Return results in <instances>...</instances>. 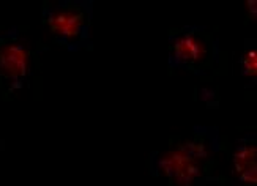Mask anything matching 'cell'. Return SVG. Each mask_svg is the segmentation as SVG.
<instances>
[{
  "mask_svg": "<svg viewBox=\"0 0 257 186\" xmlns=\"http://www.w3.org/2000/svg\"><path fill=\"white\" fill-rule=\"evenodd\" d=\"M219 150L216 128L196 126L185 139L175 140L163 153H153V175L166 177L178 186H194L208 177Z\"/></svg>",
  "mask_w": 257,
  "mask_h": 186,
  "instance_id": "1",
  "label": "cell"
},
{
  "mask_svg": "<svg viewBox=\"0 0 257 186\" xmlns=\"http://www.w3.org/2000/svg\"><path fill=\"white\" fill-rule=\"evenodd\" d=\"M92 18L90 0H62L43 7V21L52 37L71 51L92 45Z\"/></svg>",
  "mask_w": 257,
  "mask_h": 186,
  "instance_id": "2",
  "label": "cell"
},
{
  "mask_svg": "<svg viewBox=\"0 0 257 186\" xmlns=\"http://www.w3.org/2000/svg\"><path fill=\"white\" fill-rule=\"evenodd\" d=\"M219 57V43L213 32L202 26H185L169 35V65L174 68L205 73Z\"/></svg>",
  "mask_w": 257,
  "mask_h": 186,
  "instance_id": "3",
  "label": "cell"
},
{
  "mask_svg": "<svg viewBox=\"0 0 257 186\" xmlns=\"http://www.w3.org/2000/svg\"><path fill=\"white\" fill-rule=\"evenodd\" d=\"M29 48L18 27L0 34V89L15 93L24 87L29 76Z\"/></svg>",
  "mask_w": 257,
  "mask_h": 186,
  "instance_id": "4",
  "label": "cell"
},
{
  "mask_svg": "<svg viewBox=\"0 0 257 186\" xmlns=\"http://www.w3.org/2000/svg\"><path fill=\"white\" fill-rule=\"evenodd\" d=\"M257 148L255 134L248 133L237 140V147L232 155V166L235 177L248 186H255L257 178Z\"/></svg>",
  "mask_w": 257,
  "mask_h": 186,
  "instance_id": "5",
  "label": "cell"
},
{
  "mask_svg": "<svg viewBox=\"0 0 257 186\" xmlns=\"http://www.w3.org/2000/svg\"><path fill=\"white\" fill-rule=\"evenodd\" d=\"M255 68H257V56L255 49H246L241 57V71L246 78H255Z\"/></svg>",
  "mask_w": 257,
  "mask_h": 186,
  "instance_id": "6",
  "label": "cell"
}]
</instances>
